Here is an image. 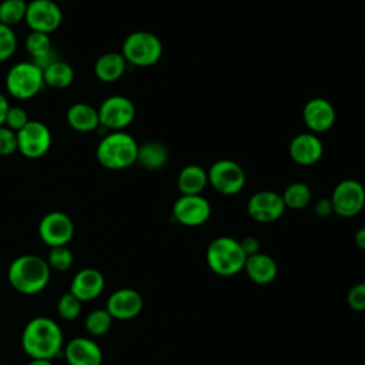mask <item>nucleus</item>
Returning <instances> with one entry per match:
<instances>
[{
    "label": "nucleus",
    "instance_id": "28",
    "mask_svg": "<svg viewBox=\"0 0 365 365\" xmlns=\"http://www.w3.org/2000/svg\"><path fill=\"white\" fill-rule=\"evenodd\" d=\"M27 3L24 0H1L0 3V23L13 27L24 20Z\"/></svg>",
    "mask_w": 365,
    "mask_h": 365
},
{
    "label": "nucleus",
    "instance_id": "31",
    "mask_svg": "<svg viewBox=\"0 0 365 365\" xmlns=\"http://www.w3.org/2000/svg\"><path fill=\"white\" fill-rule=\"evenodd\" d=\"M57 311L63 319H76L81 311V301L76 298L71 292H66L60 297L57 302Z\"/></svg>",
    "mask_w": 365,
    "mask_h": 365
},
{
    "label": "nucleus",
    "instance_id": "26",
    "mask_svg": "<svg viewBox=\"0 0 365 365\" xmlns=\"http://www.w3.org/2000/svg\"><path fill=\"white\" fill-rule=\"evenodd\" d=\"M43 78L46 86L63 90L71 86L74 80V70L68 63L58 58L43 70Z\"/></svg>",
    "mask_w": 365,
    "mask_h": 365
},
{
    "label": "nucleus",
    "instance_id": "8",
    "mask_svg": "<svg viewBox=\"0 0 365 365\" xmlns=\"http://www.w3.org/2000/svg\"><path fill=\"white\" fill-rule=\"evenodd\" d=\"M208 182L222 195H235L245 185L242 167L232 160H218L208 170Z\"/></svg>",
    "mask_w": 365,
    "mask_h": 365
},
{
    "label": "nucleus",
    "instance_id": "3",
    "mask_svg": "<svg viewBox=\"0 0 365 365\" xmlns=\"http://www.w3.org/2000/svg\"><path fill=\"white\" fill-rule=\"evenodd\" d=\"M138 144L125 131H111L106 134L96 150L98 163L108 170H124L137 161Z\"/></svg>",
    "mask_w": 365,
    "mask_h": 365
},
{
    "label": "nucleus",
    "instance_id": "35",
    "mask_svg": "<svg viewBox=\"0 0 365 365\" xmlns=\"http://www.w3.org/2000/svg\"><path fill=\"white\" fill-rule=\"evenodd\" d=\"M346 301L348 305L358 312L365 311V282H359L355 284L346 295Z\"/></svg>",
    "mask_w": 365,
    "mask_h": 365
},
{
    "label": "nucleus",
    "instance_id": "34",
    "mask_svg": "<svg viewBox=\"0 0 365 365\" xmlns=\"http://www.w3.org/2000/svg\"><path fill=\"white\" fill-rule=\"evenodd\" d=\"M17 151V134L6 125H0V155H10Z\"/></svg>",
    "mask_w": 365,
    "mask_h": 365
},
{
    "label": "nucleus",
    "instance_id": "11",
    "mask_svg": "<svg viewBox=\"0 0 365 365\" xmlns=\"http://www.w3.org/2000/svg\"><path fill=\"white\" fill-rule=\"evenodd\" d=\"M24 21L31 31L50 34L60 27L63 21V11L53 0H31L27 3Z\"/></svg>",
    "mask_w": 365,
    "mask_h": 365
},
{
    "label": "nucleus",
    "instance_id": "5",
    "mask_svg": "<svg viewBox=\"0 0 365 365\" xmlns=\"http://www.w3.org/2000/svg\"><path fill=\"white\" fill-rule=\"evenodd\" d=\"M121 54L131 66L150 67L161 58L163 43L154 33L138 30L125 37Z\"/></svg>",
    "mask_w": 365,
    "mask_h": 365
},
{
    "label": "nucleus",
    "instance_id": "13",
    "mask_svg": "<svg viewBox=\"0 0 365 365\" xmlns=\"http://www.w3.org/2000/svg\"><path fill=\"white\" fill-rule=\"evenodd\" d=\"M282 197L269 190H262L252 194L247 202L248 215L257 222H272L277 221L285 211Z\"/></svg>",
    "mask_w": 365,
    "mask_h": 365
},
{
    "label": "nucleus",
    "instance_id": "37",
    "mask_svg": "<svg viewBox=\"0 0 365 365\" xmlns=\"http://www.w3.org/2000/svg\"><path fill=\"white\" fill-rule=\"evenodd\" d=\"M315 214L318 217H329L331 214H334V207L329 198H321L315 202Z\"/></svg>",
    "mask_w": 365,
    "mask_h": 365
},
{
    "label": "nucleus",
    "instance_id": "12",
    "mask_svg": "<svg viewBox=\"0 0 365 365\" xmlns=\"http://www.w3.org/2000/svg\"><path fill=\"white\" fill-rule=\"evenodd\" d=\"M38 235L50 248L67 245L74 235V224L67 214L51 211L40 220Z\"/></svg>",
    "mask_w": 365,
    "mask_h": 365
},
{
    "label": "nucleus",
    "instance_id": "14",
    "mask_svg": "<svg viewBox=\"0 0 365 365\" xmlns=\"http://www.w3.org/2000/svg\"><path fill=\"white\" fill-rule=\"evenodd\" d=\"M211 215L210 202L201 195H181L173 205V217L185 227L202 225Z\"/></svg>",
    "mask_w": 365,
    "mask_h": 365
},
{
    "label": "nucleus",
    "instance_id": "16",
    "mask_svg": "<svg viewBox=\"0 0 365 365\" xmlns=\"http://www.w3.org/2000/svg\"><path fill=\"white\" fill-rule=\"evenodd\" d=\"M302 118L305 125L315 134L328 131L334 125L336 114L334 106L328 100L322 97H314L304 106Z\"/></svg>",
    "mask_w": 365,
    "mask_h": 365
},
{
    "label": "nucleus",
    "instance_id": "20",
    "mask_svg": "<svg viewBox=\"0 0 365 365\" xmlns=\"http://www.w3.org/2000/svg\"><path fill=\"white\" fill-rule=\"evenodd\" d=\"M26 50L31 56V61L41 70L58 60V56L53 50L50 34L46 33L31 31L26 37Z\"/></svg>",
    "mask_w": 365,
    "mask_h": 365
},
{
    "label": "nucleus",
    "instance_id": "29",
    "mask_svg": "<svg viewBox=\"0 0 365 365\" xmlns=\"http://www.w3.org/2000/svg\"><path fill=\"white\" fill-rule=\"evenodd\" d=\"M113 322V317L108 314L107 309H94L86 318V329L90 335L100 336L104 335Z\"/></svg>",
    "mask_w": 365,
    "mask_h": 365
},
{
    "label": "nucleus",
    "instance_id": "18",
    "mask_svg": "<svg viewBox=\"0 0 365 365\" xmlns=\"http://www.w3.org/2000/svg\"><path fill=\"white\" fill-rule=\"evenodd\" d=\"M104 289V277L96 268H84L78 271L70 285V292L81 302L96 299Z\"/></svg>",
    "mask_w": 365,
    "mask_h": 365
},
{
    "label": "nucleus",
    "instance_id": "33",
    "mask_svg": "<svg viewBox=\"0 0 365 365\" xmlns=\"http://www.w3.org/2000/svg\"><path fill=\"white\" fill-rule=\"evenodd\" d=\"M29 115L26 113L24 108L16 106V107H10L6 115V121L4 125L9 127L10 130H13L14 133H17L19 130H21L27 123H29Z\"/></svg>",
    "mask_w": 365,
    "mask_h": 365
},
{
    "label": "nucleus",
    "instance_id": "15",
    "mask_svg": "<svg viewBox=\"0 0 365 365\" xmlns=\"http://www.w3.org/2000/svg\"><path fill=\"white\" fill-rule=\"evenodd\" d=\"M143 297L133 288H120L114 291L106 304V309L113 319H133L143 309Z\"/></svg>",
    "mask_w": 365,
    "mask_h": 365
},
{
    "label": "nucleus",
    "instance_id": "30",
    "mask_svg": "<svg viewBox=\"0 0 365 365\" xmlns=\"http://www.w3.org/2000/svg\"><path fill=\"white\" fill-rule=\"evenodd\" d=\"M73 259L74 258L71 251L66 245H61V247H53L50 250L47 257V264L50 268L56 271H67L71 267Z\"/></svg>",
    "mask_w": 365,
    "mask_h": 365
},
{
    "label": "nucleus",
    "instance_id": "22",
    "mask_svg": "<svg viewBox=\"0 0 365 365\" xmlns=\"http://www.w3.org/2000/svg\"><path fill=\"white\" fill-rule=\"evenodd\" d=\"M66 120L68 125L80 133L94 131L100 125L98 111L87 103H76L68 107Z\"/></svg>",
    "mask_w": 365,
    "mask_h": 365
},
{
    "label": "nucleus",
    "instance_id": "1",
    "mask_svg": "<svg viewBox=\"0 0 365 365\" xmlns=\"http://www.w3.org/2000/svg\"><path fill=\"white\" fill-rule=\"evenodd\" d=\"M63 345V334L58 324L47 317L30 319L21 335V346L31 358L50 359L56 356Z\"/></svg>",
    "mask_w": 365,
    "mask_h": 365
},
{
    "label": "nucleus",
    "instance_id": "23",
    "mask_svg": "<svg viewBox=\"0 0 365 365\" xmlns=\"http://www.w3.org/2000/svg\"><path fill=\"white\" fill-rule=\"evenodd\" d=\"M127 61L121 53L108 51L101 54L94 64V74L103 83H113L123 77Z\"/></svg>",
    "mask_w": 365,
    "mask_h": 365
},
{
    "label": "nucleus",
    "instance_id": "17",
    "mask_svg": "<svg viewBox=\"0 0 365 365\" xmlns=\"http://www.w3.org/2000/svg\"><path fill=\"white\" fill-rule=\"evenodd\" d=\"M322 153L324 145L314 133L298 134L289 143V155L299 165H312L318 163Z\"/></svg>",
    "mask_w": 365,
    "mask_h": 365
},
{
    "label": "nucleus",
    "instance_id": "9",
    "mask_svg": "<svg viewBox=\"0 0 365 365\" xmlns=\"http://www.w3.org/2000/svg\"><path fill=\"white\" fill-rule=\"evenodd\" d=\"M329 200L335 214L351 218L359 214L365 205V188L356 180H342L335 185Z\"/></svg>",
    "mask_w": 365,
    "mask_h": 365
},
{
    "label": "nucleus",
    "instance_id": "2",
    "mask_svg": "<svg viewBox=\"0 0 365 365\" xmlns=\"http://www.w3.org/2000/svg\"><path fill=\"white\" fill-rule=\"evenodd\" d=\"M7 278L16 291L26 295L38 294L50 281V267L38 255H20L10 264Z\"/></svg>",
    "mask_w": 365,
    "mask_h": 365
},
{
    "label": "nucleus",
    "instance_id": "7",
    "mask_svg": "<svg viewBox=\"0 0 365 365\" xmlns=\"http://www.w3.org/2000/svg\"><path fill=\"white\" fill-rule=\"evenodd\" d=\"M100 125L106 130L121 131L128 127L135 117V107L125 96H110L97 108Z\"/></svg>",
    "mask_w": 365,
    "mask_h": 365
},
{
    "label": "nucleus",
    "instance_id": "10",
    "mask_svg": "<svg viewBox=\"0 0 365 365\" xmlns=\"http://www.w3.org/2000/svg\"><path fill=\"white\" fill-rule=\"evenodd\" d=\"M17 151L26 158L36 160L47 154L51 145V133L48 127L37 120H30L17 133Z\"/></svg>",
    "mask_w": 365,
    "mask_h": 365
},
{
    "label": "nucleus",
    "instance_id": "24",
    "mask_svg": "<svg viewBox=\"0 0 365 365\" xmlns=\"http://www.w3.org/2000/svg\"><path fill=\"white\" fill-rule=\"evenodd\" d=\"M207 184L208 174L197 164L185 165L177 177V185L181 195H198L202 192Z\"/></svg>",
    "mask_w": 365,
    "mask_h": 365
},
{
    "label": "nucleus",
    "instance_id": "21",
    "mask_svg": "<svg viewBox=\"0 0 365 365\" xmlns=\"http://www.w3.org/2000/svg\"><path fill=\"white\" fill-rule=\"evenodd\" d=\"M244 269L251 281L261 285L269 284L271 281L275 279L278 274V267L274 258L262 252H257L254 255L247 257Z\"/></svg>",
    "mask_w": 365,
    "mask_h": 365
},
{
    "label": "nucleus",
    "instance_id": "39",
    "mask_svg": "<svg viewBox=\"0 0 365 365\" xmlns=\"http://www.w3.org/2000/svg\"><path fill=\"white\" fill-rule=\"evenodd\" d=\"M354 242L358 248L361 250H365V227L364 228H359L355 235H354Z\"/></svg>",
    "mask_w": 365,
    "mask_h": 365
},
{
    "label": "nucleus",
    "instance_id": "40",
    "mask_svg": "<svg viewBox=\"0 0 365 365\" xmlns=\"http://www.w3.org/2000/svg\"><path fill=\"white\" fill-rule=\"evenodd\" d=\"M27 365H51V361L50 359H37V358H34Z\"/></svg>",
    "mask_w": 365,
    "mask_h": 365
},
{
    "label": "nucleus",
    "instance_id": "25",
    "mask_svg": "<svg viewBox=\"0 0 365 365\" xmlns=\"http://www.w3.org/2000/svg\"><path fill=\"white\" fill-rule=\"evenodd\" d=\"M168 161V148L160 141H147L138 145L137 161L144 170L157 171Z\"/></svg>",
    "mask_w": 365,
    "mask_h": 365
},
{
    "label": "nucleus",
    "instance_id": "38",
    "mask_svg": "<svg viewBox=\"0 0 365 365\" xmlns=\"http://www.w3.org/2000/svg\"><path fill=\"white\" fill-rule=\"evenodd\" d=\"M9 108H10V104H9L7 98L0 93V125H4Z\"/></svg>",
    "mask_w": 365,
    "mask_h": 365
},
{
    "label": "nucleus",
    "instance_id": "27",
    "mask_svg": "<svg viewBox=\"0 0 365 365\" xmlns=\"http://www.w3.org/2000/svg\"><path fill=\"white\" fill-rule=\"evenodd\" d=\"M281 197L285 207L292 210H301L311 202V190L304 182H292L284 190Z\"/></svg>",
    "mask_w": 365,
    "mask_h": 365
},
{
    "label": "nucleus",
    "instance_id": "32",
    "mask_svg": "<svg viewBox=\"0 0 365 365\" xmlns=\"http://www.w3.org/2000/svg\"><path fill=\"white\" fill-rule=\"evenodd\" d=\"M17 50V37L11 27L0 23V61L9 60Z\"/></svg>",
    "mask_w": 365,
    "mask_h": 365
},
{
    "label": "nucleus",
    "instance_id": "4",
    "mask_svg": "<svg viewBox=\"0 0 365 365\" xmlns=\"http://www.w3.org/2000/svg\"><path fill=\"white\" fill-rule=\"evenodd\" d=\"M205 259L214 274L220 277H232L244 269L247 255L238 240L222 235L210 242Z\"/></svg>",
    "mask_w": 365,
    "mask_h": 365
},
{
    "label": "nucleus",
    "instance_id": "19",
    "mask_svg": "<svg viewBox=\"0 0 365 365\" xmlns=\"http://www.w3.org/2000/svg\"><path fill=\"white\" fill-rule=\"evenodd\" d=\"M64 356L68 365H101V348L90 338H73L67 346Z\"/></svg>",
    "mask_w": 365,
    "mask_h": 365
},
{
    "label": "nucleus",
    "instance_id": "36",
    "mask_svg": "<svg viewBox=\"0 0 365 365\" xmlns=\"http://www.w3.org/2000/svg\"><path fill=\"white\" fill-rule=\"evenodd\" d=\"M240 244H241V248H242V251L245 252L247 257L259 252V241H258V238H255L252 235H248V237L242 238L240 241Z\"/></svg>",
    "mask_w": 365,
    "mask_h": 365
},
{
    "label": "nucleus",
    "instance_id": "6",
    "mask_svg": "<svg viewBox=\"0 0 365 365\" xmlns=\"http://www.w3.org/2000/svg\"><path fill=\"white\" fill-rule=\"evenodd\" d=\"M7 93L17 100H30L37 96L43 86V70L33 61H19L6 74Z\"/></svg>",
    "mask_w": 365,
    "mask_h": 365
}]
</instances>
